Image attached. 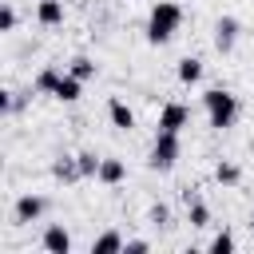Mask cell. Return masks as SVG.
Instances as JSON below:
<instances>
[{"mask_svg":"<svg viewBox=\"0 0 254 254\" xmlns=\"http://www.w3.org/2000/svg\"><path fill=\"white\" fill-rule=\"evenodd\" d=\"M60 79H64V71H60V67H40V71H36V79H32V91H40V95H52Z\"/></svg>","mask_w":254,"mask_h":254,"instance_id":"cell-13","label":"cell"},{"mask_svg":"<svg viewBox=\"0 0 254 254\" xmlns=\"http://www.w3.org/2000/svg\"><path fill=\"white\" fill-rule=\"evenodd\" d=\"M175 71H179V83H187V87H190V83H198V79H202V60H198V56H183Z\"/></svg>","mask_w":254,"mask_h":254,"instance_id":"cell-12","label":"cell"},{"mask_svg":"<svg viewBox=\"0 0 254 254\" xmlns=\"http://www.w3.org/2000/svg\"><path fill=\"white\" fill-rule=\"evenodd\" d=\"M107 119H111V127H115V131H131V127H135V111H131L119 95H115V99H107Z\"/></svg>","mask_w":254,"mask_h":254,"instance_id":"cell-9","label":"cell"},{"mask_svg":"<svg viewBox=\"0 0 254 254\" xmlns=\"http://www.w3.org/2000/svg\"><path fill=\"white\" fill-rule=\"evenodd\" d=\"M67 71H71L75 79H83V83H87V79H95V71H99V67H95V60H87V56H75V60L67 64Z\"/></svg>","mask_w":254,"mask_h":254,"instance_id":"cell-17","label":"cell"},{"mask_svg":"<svg viewBox=\"0 0 254 254\" xmlns=\"http://www.w3.org/2000/svg\"><path fill=\"white\" fill-rule=\"evenodd\" d=\"M40 246L48 250V254H67L71 250V234L60 226V222H52L48 230H44V238H40Z\"/></svg>","mask_w":254,"mask_h":254,"instance_id":"cell-8","label":"cell"},{"mask_svg":"<svg viewBox=\"0 0 254 254\" xmlns=\"http://www.w3.org/2000/svg\"><path fill=\"white\" fill-rule=\"evenodd\" d=\"M123 250V234L119 230H103L95 242H91V254H119Z\"/></svg>","mask_w":254,"mask_h":254,"instance_id":"cell-15","label":"cell"},{"mask_svg":"<svg viewBox=\"0 0 254 254\" xmlns=\"http://www.w3.org/2000/svg\"><path fill=\"white\" fill-rule=\"evenodd\" d=\"M183 198H187V222H190V226H206V222H210V210H206V202H202L198 194H190V190H187Z\"/></svg>","mask_w":254,"mask_h":254,"instance_id":"cell-14","label":"cell"},{"mask_svg":"<svg viewBox=\"0 0 254 254\" xmlns=\"http://www.w3.org/2000/svg\"><path fill=\"white\" fill-rule=\"evenodd\" d=\"M202 103H206V123H210L214 131L234 127V119H238V95H230L226 87H210V91L202 95Z\"/></svg>","mask_w":254,"mask_h":254,"instance_id":"cell-2","label":"cell"},{"mask_svg":"<svg viewBox=\"0 0 254 254\" xmlns=\"http://www.w3.org/2000/svg\"><path fill=\"white\" fill-rule=\"evenodd\" d=\"M36 20H40L44 28H60V24H64V4H60V0H40V4H36Z\"/></svg>","mask_w":254,"mask_h":254,"instance_id":"cell-11","label":"cell"},{"mask_svg":"<svg viewBox=\"0 0 254 254\" xmlns=\"http://www.w3.org/2000/svg\"><path fill=\"white\" fill-rule=\"evenodd\" d=\"M12 28H16V8L4 4V8H0V32H12Z\"/></svg>","mask_w":254,"mask_h":254,"instance_id":"cell-22","label":"cell"},{"mask_svg":"<svg viewBox=\"0 0 254 254\" xmlns=\"http://www.w3.org/2000/svg\"><path fill=\"white\" fill-rule=\"evenodd\" d=\"M103 187H119L123 179H127V163L123 159H115V155H107V159H99V175H95Z\"/></svg>","mask_w":254,"mask_h":254,"instance_id":"cell-7","label":"cell"},{"mask_svg":"<svg viewBox=\"0 0 254 254\" xmlns=\"http://www.w3.org/2000/svg\"><path fill=\"white\" fill-rule=\"evenodd\" d=\"M75 159H79V171H83V179H95V175H99V155H95V151H79Z\"/></svg>","mask_w":254,"mask_h":254,"instance_id":"cell-20","label":"cell"},{"mask_svg":"<svg viewBox=\"0 0 254 254\" xmlns=\"http://www.w3.org/2000/svg\"><path fill=\"white\" fill-rule=\"evenodd\" d=\"M190 123V111H187V103H163L159 107V131H183Z\"/></svg>","mask_w":254,"mask_h":254,"instance_id":"cell-5","label":"cell"},{"mask_svg":"<svg viewBox=\"0 0 254 254\" xmlns=\"http://www.w3.org/2000/svg\"><path fill=\"white\" fill-rule=\"evenodd\" d=\"M234 44H238V20H234V16H218V20H214V48H218L222 56H230Z\"/></svg>","mask_w":254,"mask_h":254,"instance_id":"cell-4","label":"cell"},{"mask_svg":"<svg viewBox=\"0 0 254 254\" xmlns=\"http://www.w3.org/2000/svg\"><path fill=\"white\" fill-rule=\"evenodd\" d=\"M52 175H56L60 183H75V179H83L79 159H56V163H52Z\"/></svg>","mask_w":254,"mask_h":254,"instance_id":"cell-16","label":"cell"},{"mask_svg":"<svg viewBox=\"0 0 254 254\" xmlns=\"http://www.w3.org/2000/svg\"><path fill=\"white\" fill-rule=\"evenodd\" d=\"M48 210L44 194H20L16 198V222H40V214Z\"/></svg>","mask_w":254,"mask_h":254,"instance_id":"cell-6","label":"cell"},{"mask_svg":"<svg viewBox=\"0 0 254 254\" xmlns=\"http://www.w3.org/2000/svg\"><path fill=\"white\" fill-rule=\"evenodd\" d=\"M147 246H151L147 238H131V242H123V254H143Z\"/></svg>","mask_w":254,"mask_h":254,"instance_id":"cell-23","label":"cell"},{"mask_svg":"<svg viewBox=\"0 0 254 254\" xmlns=\"http://www.w3.org/2000/svg\"><path fill=\"white\" fill-rule=\"evenodd\" d=\"M214 179H218L222 187H238V179H242V167H238V163H218V167H214Z\"/></svg>","mask_w":254,"mask_h":254,"instance_id":"cell-18","label":"cell"},{"mask_svg":"<svg viewBox=\"0 0 254 254\" xmlns=\"http://www.w3.org/2000/svg\"><path fill=\"white\" fill-rule=\"evenodd\" d=\"M167 218H171V210H167L163 202H155V206L147 210V222H151V226H167Z\"/></svg>","mask_w":254,"mask_h":254,"instance_id":"cell-21","label":"cell"},{"mask_svg":"<svg viewBox=\"0 0 254 254\" xmlns=\"http://www.w3.org/2000/svg\"><path fill=\"white\" fill-rule=\"evenodd\" d=\"M250 226H254V210H250Z\"/></svg>","mask_w":254,"mask_h":254,"instance_id":"cell-24","label":"cell"},{"mask_svg":"<svg viewBox=\"0 0 254 254\" xmlns=\"http://www.w3.org/2000/svg\"><path fill=\"white\" fill-rule=\"evenodd\" d=\"M183 155V139L179 131H155V143H151V155H147V167L151 171H171Z\"/></svg>","mask_w":254,"mask_h":254,"instance_id":"cell-3","label":"cell"},{"mask_svg":"<svg viewBox=\"0 0 254 254\" xmlns=\"http://www.w3.org/2000/svg\"><path fill=\"white\" fill-rule=\"evenodd\" d=\"M179 28H183V8H179L175 0H159V4L151 8V16H147V44L163 48L167 40H175Z\"/></svg>","mask_w":254,"mask_h":254,"instance_id":"cell-1","label":"cell"},{"mask_svg":"<svg viewBox=\"0 0 254 254\" xmlns=\"http://www.w3.org/2000/svg\"><path fill=\"white\" fill-rule=\"evenodd\" d=\"M79 91H83V79H75L71 71H64V79H60L56 91H52V99H60V103H75Z\"/></svg>","mask_w":254,"mask_h":254,"instance_id":"cell-10","label":"cell"},{"mask_svg":"<svg viewBox=\"0 0 254 254\" xmlns=\"http://www.w3.org/2000/svg\"><path fill=\"white\" fill-rule=\"evenodd\" d=\"M206 250H210V254H230V250H234V234H230V230H218V234L206 242Z\"/></svg>","mask_w":254,"mask_h":254,"instance_id":"cell-19","label":"cell"}]
</instances>
